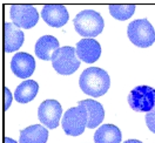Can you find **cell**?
Returning a JSON list of instances; mask_svg holds the SVG:
<instances>
[{
	"label": "cell",
	"instance_id": "cell-1",
	"mask_svg": "<svg viewBox=\"0 0 155 143\" xmlns=\"http://www.w3.org/2000/svg\"><path fill=\"white\" fill-rule=\"evenodd\" d=\"M79 86L85 94L99 97L108 92L110 87V77L106 70L99 67H89L80 75Z\"/></svg>",
	"mask_w": 155,
	"mask_h": 143
},
{
	"label": "cell",
	"instance_id": "cell-2",
	"mask_svg": "<svg viewBox=\"0 0 155 143\" xmlns=\"http://www.w3.org/2000/svg\"><path fill=\"white\" fill-rule=\"evenodd\" d=\"M73 24L78 34L85 39H93L99 35L105 26L101 14L93 10H85L78 13Z\"/></svg>",
	"mask_w": 155,
	"mask_h": 143
},
{
	"label": "cell",
	"instance_id": "cell-3",
	"mask_svg": "<svg viewBox=\"0 0 155 143\" xmlns=\"http://www.w3.org/2000/svg\"><path fill=\"white\" fill-rule=\"evenodd\" d=\"M128 38L136 47H150L155 42V31L147 19H137L132 21L127 29Z\"/></svg>",
	"mask_w": 155,
	"mask_h": 143
},
{
	"label": "cell",
	"instance_id": "cell-4",
	"mask_svg": "<svg viewBox=\"0 0 155 143\" xmlns=\"http://www.w3.org/2000/svg\"><path fill=\"white\" fill-rule=\"evenodd\" d=\"M52 66L61 75H71L80 67V60L77 57L75 48L65 46L57 49L52 57Z\"/></svg>",
	"mask_w": 155,
	"mask_h": 143
},
{
	"label": "cell",
	"instance_id": "cell-5",
	"mask_svg": "<svg viewBox=\"0 0 155 143\" xmlns=\"http://www.w3.org/2000/svg\"><path fill=\"white\" fill-rule=\"evenodd\" d=\"M87 109L81 105L68 109L62 117V129L66 135L79 136L87 128Z\"/></svg>",
	"mask_w": 155,
	"mask_h": 143
},
{
	"label": "cell",
	"instance_id": "cell-6",
	"mask_svg": "<svg viewBox=\"0 0 155 143\" xmlns=\"http://www.w3.org/2000/svg\"><path fill=\"white\" fill-rule=\"evenodd\" d=\"M130 108L140 113H149L155 108V89L149 86H137L128 95Z\"/></svg>",
	"mask_w": 155,
	"mask_h": 143
},
{
	"label": "cell",
	"instance_id": "cell-7",
	"mask_svg": "<svg viewBox=\"0 0 155 143\" xmlns=\"http://www.w3.org/2000/svg\"><path fill=\"white\" fill-rule=\"evenodd\" d=\"M10 15L15 26L25 29L34 27L39 20L38 11L32 5H12Z\"/></svg>",
	"mask_w": 155,
	"mask_h": 143
},
{
	"label": "cell",
	"instance_id": "cell-8",
	"mask_svg": "<svg viewBox=\"0 0 155 143\" xmlns=\"http://www.w3.org/2000/svg\"><path fill=\"white\" fill-rule=\"evenodd\" d=\"M62 114V107L57 100H46L38 108L39 121L49 129H55L59 125Z\"/></svg>",
	"mask_w": 155,
	"mask_h": 143
},
{
	"label": "cell",
	"instance_id": "cell-9",
	"mask_svg": "<svg viewBox=\"0 0 155 143\" xmlns=\"http://www.w3.org/2000/svg\"><path fill=\"white\" fill-rule=\"evenodd\" d=\"M11 69L15 76L27 79L35 70V60L28 53H17L11 60Z\"/></svg>",
	"mask_w": 155,
	"mask_h": 143
},
{
	"label": "cell",
	"instance_id": "cell-10",
	"mask_svg": "<svg viewBox=\"0 0 155 143\" xmlns=\"http://www.w3.org/2000/svg\"><path fill=\"white\" fill-rule=\"evenodd\" d=\"M41 17L48 26L57 28L66 25L69 19V14L66 7L64 5H58V4L45 5L41 12Z\"/></svg>",
	"mask_w": 155,
	"mask_h": 143
},
{
	"label": "cell",
	"instance_id": "cell-11",
	"mask_svg": "<svg viewBox=\"0 0 155 143\" xmlns=\"http://www.w3.org/2000/svg\"><path fill=\"white\" fill-rule=\"evenodd\" d=\"M75 52L80 61L93 63L101 55V46L95 39H81L77 44Z\"/></svg>",
	"mask_w": 155,
	"mask_h": 143
},
{
	"label": "cell",
	"instance_id": "cell-12",
	"mask_svg": "<svg viewBox=\"0 0 155 143\" xmlns=\"http://www.w3.org/2000/svg\"><path fill=\"white\" fill-rule=\"evenodd\" d=\"M25 41L24 32L12 22L4 24V50L12 53L18 50Z\"/></svg>",
	"mask_w": 155,
	"mask_h": 143
},
{
	"label": "cell",
	"instance_id": "cell-13",
	"mask_svg": "<svg viewBox=\"0 0 155 143\" xmlns=\"http://www.w3.org/2000/svg\"><path fill=\"white\" fill-rule=\"evenodd\" d=\"M78 105L84 106L87 109L88 114V121H87V128L94 129L97 128L99 124L101 123L105 119V110L101 103H99L95 100H82L79 101Z\"/></svg>",
	"mask_w": 155,
	"mask_h": 143
},
{
	"label": "cell",
	"instance_id": "cell-14",
	"mask_svg": "<svg viewBox=\"0 0 155 143\" xmlns=\"http://www.w3.org/2000/svg\"><path fill=\"white\" fill-rule=\"evenodd\" d=\"M59 41L53 35H44L35 44V55L45 61L52 60L54 52L59 49Z\"/></svg>",
	"mask_w": 155,
	"mask_h": 143
},
{
	"label": "cell",
	"instance_id": "cell-15",
	"mask_svg": "<svg viewBox=\"0 0 155 143\" xmlns=\"http://www.w3.org/2000/svg\"><path fill=\"white\" fill-rule=\"evenodd\" d=\"M48 130L41 124H33L20 132L19 143H46Z\"/></svg>",
	"mask_w": 155,
	"mask_h": 143
},
{
	"label": "cell",
	"instance_id": "cell-16",
	"mask_svg": "<svg viewBox=\"0 0 155 143\" xmlns=\"http://www.w3.org/2000/svg\"><path fill=\"white\" fill-rule=\"evenodd\" d=\"M122 135L114 124H102L94 134L95 143H120Z\"/></svg>",
	"mask_w": 155,
	"mask_h": 143
},
{
	"label": "cell",
	"instance_id": "cell-17",
	"mask_svg": "<svg viewBox=\"0 0 155 143\" xmlns=\"http://www.w3.org/2000/svg\"><path fill=\"white\" fill-rule=\"evenodd\" d=\"M39 85L34 80H26L17 87L14 92V99L19 103H28L38 94Z\"/></svg>",
	"mask_w": 155,
	"mask_h": 143
},
{
	"label": "cell",
	"instance_id": "cell-18",
	"mask_svg": "<svg viewBox=\"0 0 155 143\" xmlns=\"http://www.w3.org/2000/svg\"><path fill=\"white\" fill-rule=\"evenodd\" d=\"M135 12V5L126 4V5H109V13L116 20L125 21L129 19Z\"/></svg>",
	"mask_w": 155,
	"mask_h": 143
},
{
	"label": "cell",
	"instance_id": "cell-19",
	"mask_svg": "<svg viewBox=\"0 0 155 143\" xmlns=\"http://www.w3.org/2000/svg\"><path fill=\"white\" fill-rule=\"evenodd\" d=\"M146 124L148 127V129L155 134V108L153 110H150L149 113L146 114Z\"/></svg>",
	"mask_w": 155,
	"mask_h": 143
},
{
	"label": "cell",
	"instance_id": "cell-20",
	"mask_svg": "<svg viewBox=\"0 0 155 143\" xmlns=\"http://www.w3.org/2000/svg\"><path fill=\"white\" fill-rule=\"evenodd\" d=\"M4 97H5V105H4V109L7 110L10 108L11 103H12V100H13V96L11 94L10 89L7 87L4 88Z\"/></svg>",
	"mask_w": 155,
	"mask_h": 143
},
{
	"label": "cell",
	"instance_id": "cell-21",
	"mask_svg": "<svg viewBox=\"0 0 155 143\" xmlns=\"http://www.w3.org/2000/svg\"><path fill=\"white\" fill-rule=\"evenodd\" d=\"M4 143H18L17 141H14V140H12L10 137H5L4 138Z\"/></svg>",
	"mask_w": 155,
	"mask_h": 143
},
{
	"label": "cell",
	"instance_id": "cell-22",
	"mask_svg": "<svg viewBox=\"0 0 155 143\" xmlns=\"http://www.w3.org/2000/svg\"><path fill=\"white\" fill-rule=\"evenodd\" d=\"M124 143H142V142L139 141V140H128V141H125Z\"/></svg>",
	"mask_w": 155,
	"mask_h": 143
}]
</instances>
